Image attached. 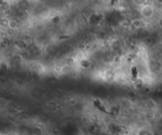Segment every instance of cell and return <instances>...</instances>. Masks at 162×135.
<instances>
[{
  "instance_id": "6da1fadb",
  "label": "cell",
  "mask_w": 162,
  "mask_h": 135,
  "mask_svg": "<svg viewBox=\"0 0 162 135\" xmlns=\"http://www.w3.org/2000/svg\"><path fill=\"white\" fill-rule=\"evenodd\" d=\"M140 13L142 16L146 19H150L154 15L155 13V9L153 6L151 4H145L143 5L140 10Z\"/></svg>"
},
{
  "instance_id": "7a4b0ae2",
  "label": "cell",
  "mask_w": 162,
  "mask_h": 135,
  "mask_svg": "<svg viewBox=\"0 0 162 135\" xmlns=\"http://www.w3.org/2000/svg\"><path fill=\"white\" fill-rule=\"evenodd\" d=\"M130 26H132L134 29H141L143 26V22L140 18H134L130 22Z\"/></svg>"
},
{
  "instance_id": "3957f363",
  "label": "cell",
  "mask_w": 162,
  "mask_h": 135,
  "mask_svg": "<svg viewBox=\"0 0 162 135\" xmlns=\"http://www.w3.org/2000/svg\"><path fill=\"white\" fill-rule=\"evenodd\" d=\"M146 107L149 108V109H153L157 107L156 102L154 101L153 100H149L148 101L146 102Z\"/></svg>"
},
{
  "instance_id": "277c9868",
  "label": "cell",
  "mask_w": 162,
  "mask_h": 135,
  "mask_svg": "<svg viewBox=\"0 0 162 135\" xmlns=\"http://www.w3.org/2000/svg\"><path fill=\"white\" fill-rule=\"evenodd\" d=\"M8 26H9V27H10L11 29H15L16 28L18 27V23H17L15 21H14V20H11V21L8 22Z\"/></svg>"
},
{
  "instance_id": "5b68a950",
  "label": "cell",
  "mask_w": 162,
  "mask_h": 135,
  "mask_svg": "<svg viewBox=\"0 0 162 135\" xmlns=\"http://www.w3.org/2000/svg\"><path fill=\"white\" fill-rule=\"evenodd\" d=\"M157 23H158V26H159V27L162 28V17L160 18H159Z\"/></svg>"
},
{
  "instance_id": "8992f818",
  "label": "cell",
  "mask_w": 162,
  "mask_h": 135,
  "mask_svg": "<svg viewBox=\"0 0 162 135\" xmlns=\"http://www.w3.org/2000/svg\"><path fill=\"white\" fill-rule=\"evenodd\" d=\"M144 135H154L152 132H146Z\"/></svg>"
}]
</instances>
